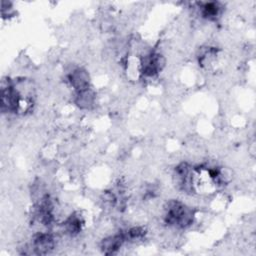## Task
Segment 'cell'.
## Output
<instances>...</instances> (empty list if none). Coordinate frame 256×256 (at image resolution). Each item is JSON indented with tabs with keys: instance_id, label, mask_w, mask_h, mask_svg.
I'll use <instances>...</instances> for the list:
<instances>
[{
	"instance_id": "3",
	"label": "cell",
	"mask_w": 256,
	"mask_h": 256,
	"mask_svg": "<svg viewBox=\"0 0 256 256\" xmlns=\"http://www.w3.org/2000/svg\"><path fill=\"white\" fill-rule=\"evenodd\" d=\"M67 82L74 92L91 87V79L88 71L83 67H75L67 74Z\"/></svg>"
},
{
	"instance_id": "2",
	"label": "cell",
	"mask_w": 256,
	"mask_h": 256,
	"mask_svg": "<svg viewBox=\"0 0 256 256\" xmlns=\"http://www.w3.org/2000/svg\"><path fill=\"white\" fill-rule=\"evenodd\" d=\"M30 248L34 254L46 255L56 248V237L51 231H40L34 234Z\"/></svg>"
},
{
	"instance_id": "1",
	"label": "cell",
	"mask_w": 256,
	"mask_h": 256,
	"mask_svg": "<svg viewBox=\"0 0 256 256\" xmlns=\"http://www.w3.org/2000/svg\"><path fill=\"white\" fill-rule=\"evenodd\" d=\"M195 218V210L180 200L172 199L164 205L163 220L170 227L176 229L189 228L194 223Z\"/></svg>"
},
{
	"instance_id": "4",
	"label": "cell",
	"mask_w": 256,
	"mask_h": 256,
	"mask_svg": "<svg viewBox=\"0 0 256 256\" xmlns=\"http://www.w3.org/2000/svg\"><path fill=\"white\" fill-rule=\"evenodd\" d=\"M125 243H127L126 238L123 230H121L103 238L100 242V249L104 254L111 255L117 253Z\"/></svg>"
},
{
	"instance_id": "6",
	"label": "cell",
	"mask_w": 256,
	"mask_h": 256,
	"mask_svg": "<svg viewBox=\"0 0 256 256\" xmlns=\"http://www.w3.org/2000/svg\"><path fill=\"white\" fill-rule=\"evenodd\" d=\"M223 7L219 2H204L199 4V13L202 18L209 21H216L221 13Z\"/></svg>"
},
{
	"instance_id": "5",
	"label": "cell",
	"mask_w": 256,
	"mask_h": 256,
	"mask_svg": "<svg viewBox=\"0 0 256 256\" xmlns=\"http://www.w3.org/2000/svg\"><path fill=\"white\" fill-rule=\"evenodd\" d=\"M74 104L81 110H90L96 104V92L91 87L74 92Z\"/></svg>"
}]
</instances>
